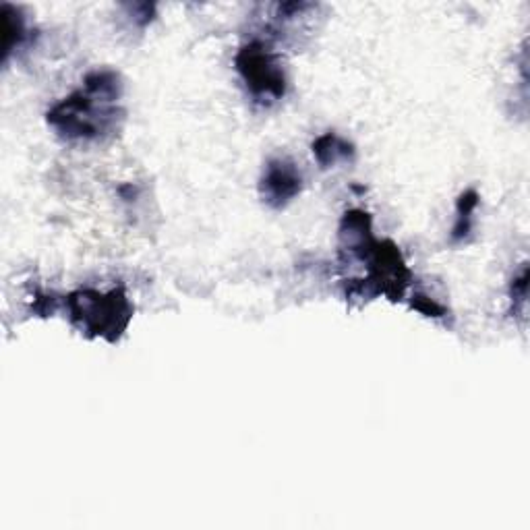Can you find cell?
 Listing matches in <instances>:
<instances>
[{
	"label": "cell",
	"instance_id": "obj_5",
	"mask_svg": "<svg viewBox=\"0 0 530 530\" xmlns=\"http://www.w3.org/2000/svg\"><path fill=\"white\" fill-rule=\"evenodd\" d=\"M303 193V174L292 158L274 156L263 166L259 197L272 210H286Z\"/></svg>",
	"mask_w": 530,
	"mask_h": 530
},
{
	"label": "cell",
	"instance_id": "obj_1",
	"mask_svg": "<svg viewBox=\"0 0 530 530\" xmlns=\"http://www.w3.org/2000/svg\"><path fill=\"white\" fill-rule=\"evenodd\" d=\"M338 261L340 268L359 265L363 274L344 280L348 301H373L386 297L392 303L406 299V292L415 282L406 259L390 239L373 237V218L365 210H348L338 226Z\"/></svg>",
	"mask_w": 530,
	"mask_h": 530
},
{
	"label": "cell",
	"instance_id": "obj_9",
	"mask_svg": "<svg viewBox=\"0 0 530 530\" xmlns=\"http://www.w3.org/2000/svg\"><path fill=\"white\" fill-rule=\"evenodd\" d=\"M526 286H528V268L522 265V270L518 276L512 278L510 284V313L514 315H522L526 313Z\"/></svg>",
	"mask_w": 530,
	"mask_h": 530
},
{
	"label": "cell",
	"instance_id": "obj_2",
	"mask_svg": "<svg viewBox=\"0 0 530 530\" xmlns=\"http://www.w3.org/2000/svg\"><path fill=\"white\" fill-rule=\"evenodd\" d=\"M125 85L112 69L90 71L79 90L46 112V123L65 143H106L121 133L125 108L121 104Z\"/></svg>",
	"mask_w": 530,
	"mask_h": 530
},
{
	"label": "cell",
	"instance_id": "obj_3",
	"mask_svg": "<svg viewBox=\"0 0 530 530\" xmlns=\"http://www.w3.org/2000/svg\"><path fill=\"white\" fill-rule=\"evenodd\" d=\"M71 326L85 338H102L110 344L119 342L133 319V305L125 286L110 290L79 288L65 297Z\"/></svg>",
	"mask_w": 530,
	"mask_h": 530
},
{
	"label": "cell",
	"instance_id": "obj_8",
	"mask_svg": "<svg viewBox=\"0 0 530 530\" xmlns=\"http://www.w3.org/2000/svg\"><path fill=\"white\" fill-rule=\"evenodd\" d=\"M3 17H5V36H3V61L7 63L11 54L25 46L29 40V27L23 11L19 7H13L9 3L3 5Z\"/></svg>",
	"mask_w": 530,
	"mask_h": 530
},
{
	"label": "cell",
	"instance_id": "obj_4",
	"mask_svg": "<svg viewBox=\"0 0 530 530\" xmlns=\"http://www.w3.org/2000/svg\"><path fill=\"white\" fill-rule=\"evenodd\" d=\"M245 90L253 102L261 106H274L284 100L288 92V77L280 54L268 40H251L243 44L234 56Z\"/></svg>",
	"mask_w": 530,
	"mask_h": 530
},
{
	"label": "cell",
	"instance_id": "obj_11",
	"mask_svg": "<svg viewBox=\"0 0 530 530\" xmlns=\"http://www.w3.org/2000/svg\"><path fill=\"white\" fill-rule=\"evenodd\" d=\"M125 9L133 15V21L139 27L150 25L156 17V5H125Z\"/></svg>",
	"mask_w": 530,
	"mask_h": 530
},
{
	"label": "cell",
	"instance_id": "obj_10",
	"mask_svg": "<svg viewBox=\"0 0 530 530\" xmlns=\"http://www.w3.org/2000/svg\"><path fill=\"white\" fill-rule=\"evenodd\" d=\"M410 307L417 309L425 317L439 319V317H446L448 315V309L444 305L435 303L433 299H429L427 294H423V292H415V294H412V297H410Z\"/></svg>",
	"mask_w": 530,
	"mask_h": 530
},
{
	"label": "cell",
	"instance_id": "obj_6",
	"mask_svg": "<svg viewBox=\"0 0 530 530\" xmlns=\"http://www.w3.org/2000/svg\"><path fill=\"white\" fill-rule=\"evenodd\" d=\"M313 158L317 160L319 168L328 170L336 166H346L357 160V147L355 143H350L348 139L340 137L334 131H328L319 135L313 145H311Z\"/></svg>",
	"mask_w": 530,
	"mask_h": 530
},
{
	"label": "cell",
	"instance_id": "obj_7",
	"mask_svg": "<svg viewBox=\"0 0 530 530\" xmlns=\"http://www.w3.org/2000/svg\"><path fill=\"white\" fill-rule=\"evenodd\" d=\"M481 205V195L477 189H466L456 201V222L450 232L452 245H464L470 241V234L475 230V214Z\"/></svg>",
	"mask_w": 530,
	"mask_h": 530
}]
</instances>
